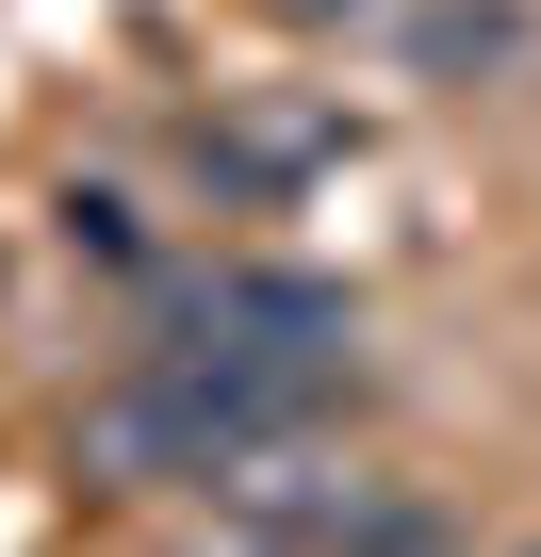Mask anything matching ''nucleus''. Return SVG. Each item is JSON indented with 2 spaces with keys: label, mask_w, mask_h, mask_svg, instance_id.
I'll use <instances>...</instances> for the list:
<instances>
[{
  "label": "nucleus",
  "mask_w": 541,
  "mask_h": 557,
  "mask_svg": "<svg viewBox=\"0 0 541 557\" xmlns=\"http://www.w3.org/2000/svg\"><path fill=\"white\" fill-rule=\"evenodd\" d=\"M312 164H345V115H329V99H246V115L197 132V181H213V197H296Z\"/></svg>",
  "instance_id": "f257e3e1"
},
{
  "label": "nucleus",
  "mask_w": 541,
  "mask_h": 557,
  "mask_svg": "<svg viewBox=\"0 0 541 557\" xmlns=\"http://www.w3.org/2000/svg\"><path fill=\"white\" fill-rule=\"evenodd\" d=\"M525 50H541L525 0H410V17H394V66L410 83H508Z\"/></svg>",
  "instance_id": "f03ea898"
},
{
  "label": "nucleus",
  "mask_w": 541,
  "mask_h": 557,
  "mask_svg": "<svg viewBox=\"0 0 541 557\" xmlns=\"http://www.w3.org/2000/svg\"><path fill=\"white\" fill-rule=\"evenodd\" d=\"M280 17H296V34H394L410 0H280Z\"/></svg>",
  "instance_id": "7ed1b4c3"
},
{
  "label": "nucleus",
  "mask_w": 541,
  "mask_h": 557,
  "mask_svg": "<svg viewBox=\"0 0 541 557\" xmlns=\"http://www.w3.org/2000/svg\"><path fill=\"white\" fill-rule=\"evenodd\" d=\"M508 557H541V541H508Z\"/></svg>",
  "instance_id": "20e7f679"
}]
</instances>
